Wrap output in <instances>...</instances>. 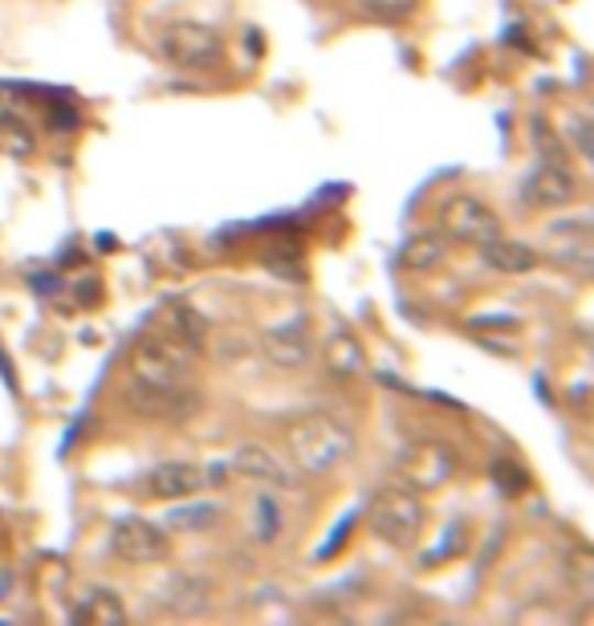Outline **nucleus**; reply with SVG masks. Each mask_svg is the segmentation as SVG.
Here are the masks:
<instances>
[{"label": "nucleus", "mask_w": 594, "mask_h": 626, "mask_svg": "<svg viewBox=\"0 0 594 626\" xmlns=\"http://www.w3.org/2000/svg\"><path fill=\"white\" fill-rule=\"evenodd\" d=\"M354 448H359L354 427L338 415L314 411L285 427V455L306 476H330L342 464H351Z\"/></svg>", "instance_id": "1"}, {"label": "nucleus", "mask_w": 594, "mask_h": 626, "mask_svg": "<svg viewBox=\"0 0 594 626\" xmlns=\"http://www.w3.org/2000/svg\"><path fill=\"white\" fill-rule=\"evenodd\" d=\"M574 191H579V184H574L570 167L554 160L534 167V175L526 179V204H534V208H566Z\"/></svg>", "instance_id": "14"}, {"label": "nucleus", "mask_w": 594, "mask_h": 626, "mask_svg": "<svg viewBox=\"0 0 594 626\" xmlns=\"http://www.w3.org/2000/svg\"><path fill=\"white\" fill-rule=\"evenodd\" d=\"M562 131H566V143H570V147L579 151L582 160H591V155H594V147H591V119H582V114H570Z\"/></svg>", "instance_id": "23"}, {"label": "nucleus", "mask_w": 594, "mask_h": 626, "mask_svg": "<svg viewBox=\"0 0 594 626\" xmlns=\"http://www.w3.org/2000/svg\"><path fill=\"white\" fill-rule=\"evenodd\" d=\"M232 472L244 480H257V484H273V488H297V468L265 443H244L241 452L232 455Z\"/></svg>", "instance_id": "12"}, {"label": "nucleus", "mask_w": 594, "mask_h": 626, "mask_svg": "<svg viewBox=\"0 0 594 626\" xmlns=\"http://www.w3.org/2000/svg\"><path fill=\"white\" fill-rule=\"evenodd\" d=\"M359 9L375 21H404L419 9V0H359Z\"/></svg>", "instance_id": "22"}, {"label": "nucleus", "mask_w": 594, "mask_h": 626, "mask_svg": "<svg viewBox=\"0 0 594 626\" xmlns=\"http://www.w3.org/2000/svg\"><path fill=\"white\" fill-rule=\"evenodd\" d=\"M457 468H460V460L448 443L416 440L395 455L392 480L395 484H404V488H411V493H436V488H444L448 480L457 476Z\"/></svg>", "instance_id": "4"}, {"label": "nucleus", "mask_w": 594, "mask_h": 626, "mask_svg": "<svg viewBox=\"0 0 594 626\" xmlns=\"http://www.w3.org/2000/svg\"><path fill=\"white\" fill-rule=\"evenodd\" d=\"M160 606L176 618H200L212 606V582L200 573H172L160 586Z\"/></svg>", "instance_id": "13"}, {"label": "nucleus", "mask_w": 594, "mask_h": 626, "mask_svg": "<svg viewBox=\"0 0 594 626\" xmlns=\"http://www.w3.org/2000/svg\"><path fill=\"white\" fill-rule=\"evenodd\" d=\"M546 256L562 268L574 273H591L594 256H591V220H558L546 228Z\"/></svg>", "instance_id": "11"}, {"label": "nucleus", "mask_w": 594, "mask_h": 626, "mask_svg": "<svg viewBox=\"0 0 594 626\" xmlns=\"http://www.w3.org/2000/svg\"><path fill=\"white\" fill-rule=\"evenodd\" d=\"M562 570H566V582L574 590H579L582 598H591V590H594V561H591V549L586 546H574L562 558Z\"/></svg>", "instance_id": "21"}, {"label": "nucleus", "mask_w": 594, "mask_h": 626, "mask_svg": "<svg viewBox=\"0 0 594 626\" xmlns=\"http://www.w3.org/2000/svg\"><path fill=\"white\" fill-rule=\"evenodd\" d=\"M257 513H261L257 537H261V541H273V537H277V525H282V513H277V505H273V501H261Z\"/></svg>", "instance_id": "25"}, {"label": "nucleus", "mask_w": 594, "mask_h": 626, "mask_svg": "<svg viewBox=\"0 0 594 626\" xmlns=\"http://www.w3.org/2000/svg\"><path fill=\"white\" fill-rule=\"evenodd\" d=\"M322 366L330 378H338V383H354L359 374L366 371V350L363 342L354 338L346 326H334V330L326 333L322 342Z\"/></svg>", "instance_id": "15"}, {"label": "nucleus", "mask_w": 594, "mask_h": 626, "mask_svg": "<svg viewBox=\"0 0 594 626\" xmlns=\"http://www.w3.org/2000/svg\"><path fill=\"white\" fill-rule=\"evenodd\" d=\"M13 594V573H0V602Z\"/></svg>", "instance_id": "26"}, {"label": "nucleus", "mask_w": 594, "mask_h": 626, "mask_svg": "<svg viewBox=\"0 0 594 626\" xmlns=\"http://www.w3.org/2000/svg\"><path fill=\"white\" fill-rule=\"evenodd\" d=\"M444 256H448L444 232H416V237L404 244L399 265H404L407 273H432L436 265H444Z\"/></svg>", "instance_id": "19"}, {"label": "nucleus", "mask_w": 594, "mask_h": 626, "mask_svg": "<svg viewBox=\"0 0 594 626\" xmlns=\"http://www.w3.org/2000/svg\"><path fill=\"white\" fill-rule=\"evenodd\" d=\"M366 525H371V534L378 541H387L395 549H407L416 546L419 534H424V501L419 493L404 488V484H387V488H378L371 496V505H366Z\"/></svg>", "instance_id": "3"}, {"label": "nucleus", "mask_w": 594, "mask_h": 626, "mask_svg": "<svg viewBox=\"0 0 594 626\" xmlns=\"http://www.w3.org/2000/svg\"><path fill=\"white\" fill-rule=\"evenodd\" d=\"M167 549H172L167 534L143 517H122L110 534V553L122 565H155V561L167 558Z\"/></svg>", "instance_id": "8"}, {"label": "nucleus", "mask_w": 594, "mask_h": 626, "mask_svg": "<svg viewBox=\"0 0 594 626\" xmlns=\"http://www.w3.org/2000/svg\"><path fill=\"white\" fill-rule=\"evenodd\" d=\"M74 618L86 626H119V623H127V606H122V598L114 590L90 586L78 598V606H74Z\"/></svg>", "instance_id": "18"}, {"label": "nucleus", "mask_w": 594, "mask_h": 626, "mask_svg": "<svg viewBox=\"0 0 594 626\" xmlns=\"http://www.w3.org/2000/svg\"><path fill=\"white\" fill-rule=\"evenodd\" d=\"M261 350L277 371H301L314 354V338H310V318H289L277 321L261 333Z\"/></svg>", "instance_id": "10"}, {"label": "nucleus", "mask_w": 594, "mask_h": 626, "mask_svg": "<svg viewBox=\"0 0 594 626\" xmlns=\"http://www.w3.org/2000/svg\"><path fill=\"white\" fill-rule=\"evenodd\" d=\"M220 513L212 505H200V508H176L172 513V525H200V529H208L212 520H217Z\"/></svg>", "instance_id": "24"}, {"label": "nucleus", "mask_w": 594, "mask_h": 626, "mask_svg": "<svg viewBox=\"0 0 594 626\" xmlns=\"http://www.w3.org/2000/svg\"><path fill=\"white\" fill-rule=\"evenodd\" d=\"M0 151L13 155V160H25V155L37 151V139L21 122V114H0Z\"/></svg>", "instance_id": "20"}, {"label": "nucleus", "mask_w": 594, "mask_h": 626, "mask_svg": "<svg viewBox=\"0 0 594 626\" xmlns=\"http://www.w3.org/2000/svg\"><path fill=\"white\" fill-rule=\"evenodd\" d=\"M122 403H127V411L160 419V424H179L200 411V395L191 387H151V383H135V378L122 391Z\"/></svg>", "instance_id": "7"}, {"label": "nucleus", "mask_w": 594, "mask_h": 626, "mask_svg": "<svg viewBox=\"0 0 594 626\" xmlns=\"http://www.w3.org/2000/svg\"><path fill=\"white\" fill-rule=\"evenodd\" d=\"M155 330L172 333L176 342H184V347L191 350H204V342H208V321H204L200 309H191L188 301H167V306L155 314Z\"/></svg>", "instance_id": "16"}, {"label": "nucleus", "mask_w": 594, "mask_h": 626, "mask_svg": "<svg viewBox=\"0 0 594 626\" xmlns=\"http://www.w3.org/2000/svg\"><path fill=\"white\" fill-rule=\"evenodd\" d=\"M481 256H485V265L493 268V273H505V277L534 273V265H538V253H534L529 244H521V240H509L505 232H501L497 240H488L485 249H481Z\"/></svg>", "instance_id": "17"}, {"label": "nucleus", "mask_w": 594, "mask_h": 626, "mask_svg": "<svg viewBox=\"0 0 594 626\" xmlns=\"http://www.w3.org/2000/svg\"><path fill=\"white\" fill-rule=\"evenodd\" d=\"M440 232L452 244H469V249H485L488 240H497L505 228H501V216L488 208L485 200L476 196H452V200L440 204Z\"/></svg>", "instance_id": "6"}, {"label": "nucleus", "mask_w": 594, "mask_h": 626, "mask_svg": "<svg viewBox=\"0 0 594 626\" xmlns=\"http://www.w3.org/2000/svg\"><path fill=\"white\" fill-rule=\"evenodd\" d=\"M212 480H217L212 468L191 464V460H163V464H155L147 472L143 488H147V496H155V501H184V496L204 493Z\"/></svg>", "instance_id": "9"}, {"label": "nucleus", "mask_w": 594, "mask_h": 626, "mask_svg": "<svg viewBox=\"0 0 594 626\" xmlns=\"http://www.w3.org/2000/svg\"><path fill=\"white\" fill-rule=\"evenodd\" d=\"M196 359H200V350L176 342L172 333L151 330L131 347L127 366H131V378H135V383H151V387H188Z\"/></svg>", "instance_id": "2"}, {"label": "nucleus", "mask_w": 594, "mask_h": 626, "mask_svg": "<svg viewBox=\"0 0 594 626\" xmlns=\"http://www.w3.org/2000/svg\"><path fill=\"white\" fill-rule=\"evenodd\" d=\"M160 54L179 69H212L224 57V37L200 21H172L160 33Z\"/></svg>", "instance_id": "5"}]
</instances>
